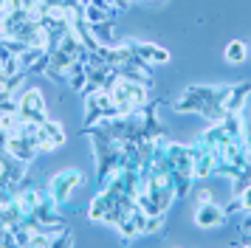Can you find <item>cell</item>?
Returning <instances> with one entry per match:
<instances>
[{"instance_id": "6da1fadb", "label": "cell", "mask_w": 251, "mask_h": 248, "mask_svg": "<svg viewBox=\"0 0 251 248\" xmlns=\"http://www.w3.org/2000/svg\"><path fill=\"white\" fill-rule=\"evenodd\" d=\"M110 96H113L116 107L122 116L127 113L138 110V107H144L147 104V85L144 82H138V79H130V76H116L113 85H110Z\"/></svg>"}, {"instance_id": "7a4b0ae2", "label": "cell", "mask_w": 251, "mask_h": 248, "mask_svg": "<svg viewBox=\"0 0 251 248\" xmlns=\"http://www.w3.org/2000/svg\"><path fill=\"white\" fill-rule=\"evenodd\" d=\"M85 175H82V169L76 167H68V169H59L57 175L51 178V186H48V192H51V198L62 206V203H68L71 198H74V192L79 189V186H85Z\"/></svg>"}, {"instance_id": "3957f363", "label": "cell", "mask_w": 251, "mask_h": 248, "mask_svg": "<svg viewBox=\"0 0 251 248\" xmlns=\"http://www.w3.org/2000/svg\"><path fill=\"white\" fill-rule=\"evenodd\" d=\"M17 113H20V122H46L48 119V104H46V96L40 88H25L23 96L17 99Z\"/></svg>"}, {"instance_id": "277c9868", "label": "cell", "mask_w": 251, "mask_h": 248, "mask_svg": "<svg viewBox=\"0 0 251 248\" xmlns=\"http://www.w3.org/2000/svg\"><path fill=\"white\" fill-rule=\"evenodd\" d=\"M226 223V209L217 206V200H212L209 192H201L198 198V209H195V225L198 228H217V225Z\"/></svg>"}, {"instance_id": "5b68a950", "label": "cell", "mask_w": 251, "mask_h": 248, "mask_svg": "<svg viewBox=\"0 0 251 248\" xmlns=\"http://www.w3.org/2000/svg\"><path fill=\"white\" fill-rule=\"evenodd\" d=\"M130 45H133V54H136L138 59H144L147 65H167V62L172 59L170 51H167V48H161V45H155V43L130 40Z\"/></svg>"}, {"instance_id": "8992f818", "label": "cell", "mask_w": 251, "mask_h": 248, "mask_svg": "<svg viewBox=\"0 0 251 248\" xmlns=\"http://www.w3.org/2000/svg\"><path fill=\"white\" fill-rule=\"evenodd\" d=\"M251 96V85H226L220 96V107L226 113H240Z\"/></svg>"}, {"instance_id": "52a82bcc", "label": "cell", "mask_w": 251, "mask_h": 248, "mask_svg": "<svg viewBox=\"0 0 251 248\" xmlns=\"http://www.w3.org/2000/svg\"><path fill=\"white\" fill-rule=\"evenodd\" d=\"M6 152H9L12 158H17V161H23V164H31V161L37 158V149L28 144L17 130L6 135Z\"/></svg>"}, {"instance_id": "ba28073f", "label": "cell", "mask_w": 251, "mask_h": 248, "mask_svg": "<svg viewBox=\"0 0 251 248\" xmlns=\"http://www.w3.org/2000/svg\"><path fill=\"white\" fill-rule=\"evenodd\" d=\"M82 17L88 25H96V23H104V20H113L116 17V9H104V6H96V3H88L82 9Z\"/></svg>"}, {"instance_id": "9c48e42d", "label": "cell", "mask_w": 251, "mask_h": 248, "mask_svg": "<svg viewBox=\"0 0 251 248\" xmlns=\"http://www.w3.org/2000/svg\"><path fill=\"white\" fill-rule=\"evenodd\" d=\"M223 56H226L228 65H243V62L249 59V45L243 43V40H231V43L226 45Z\"/></svg>"}, {"instance_id": "30bf717a", "label": "cell", "mask_w": 251, "mask_h": 248, "mask_svg": "<svg viewBox=\"0 0 251 248\" xmlns=\"http://www.w3.org/2000/svg\"><path fill=\"white\" fill-rule=\"evenodd\" d=\"M234 198H237V203H240V212H251V183L240 192V195H234Z\"/></svg>"}, {"instance_id": "8fae6325", "label": "cell", "mask_w": 251, "mask_h": 248, "mask_svg": "<svg viewBox=\"0 0 251 248\" xmlns=\"http://www.w3.org/2000/svg\"><path fill=\"white\" fill-rule=\"evenodd\" d=\"M12 3V9H37L43 0H9Z\"/></svg>"}]
</instances>
